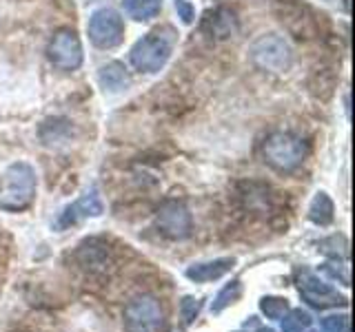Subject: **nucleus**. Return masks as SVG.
Instances as JSON below:
<instances>
[{"label":"nucleus","mask_w":355,"mask_h":332,"mask_svg":"<svg viewBox=\"0 0 355 332\" xmlns=\"http://www.w3.org/2000/svg\"><path fill=\"white\" fill-rule=\"evenodd\" d=\"M76 259L85 270H92V273L105 270L107 259H109V250L105 243H100V239H87L78 246Z\"/></svg>","instance_id":"15"},{"label":"nucleus","mask_w":355,"mask_h":332,"mask_svg":"<svg viewBox=\"0 0 355 332\" xmlns=\"http://www.w3.org/2000/svg\"><path fill=\"white\" fill-rule=\"evenodd\" d=\"M309 219L313 221L315 226H331L333 219H336V204L329 197V193L318 191L315 197L311 199L309 204Z\"/></svg>","instance_id":"16"},{"label":"nucleus","mask_w":355,"mask_h":332,"mask_svg":"<svg viewBox=\"0 0 355 332\" xmlns=\"http://www.w3.org/2000/svg\"><path fill=\"white\" fill-rule=\"evenodd\" d=\"M295 286H297L300 297H302L311 308L327 310V308H338V306L349 304V299L340 295L338 288L327 284L318 273L306 268V266L295 270Z\"/></svg>","instance_id":"6"},{"label":"nucleus","mask_w":355,"mask_h":332,"mask_svg":"<svg viewBox=\"0 0 355 332\" xmlns=\"http://www.w3.org/2000/svg\"><path fill=\"white\" fill-rule=\"evenodd\" d=\"M282 321V332H304L311 326V315L302 308H288V313L280 319Z\"/></svg>","instance_id":"21"},{"label":"nucleus","mask_w":355,"mask_h":332,"mask_svg":"<svg viewBox=\"0 0 355 332\" xmlns=\"http://www.w3.org/2000/svg\"><path fill=\"white\" fill-rule=\"evenodd\" d=\"M275 16L300 40H311L320 33V16L302 0H277Z\"/></svg>","instance_id":"7"},{"label":"nucleus","mask_w":355,"mask_h":332,"mask_svg":"<svg viewBox=\"0 0 355 332\" xmlns=\"http://www.w3.org/2000/svg\"><path fill=\"white\" fill-rule=\"evenodd\" d=\"M200 310H202V299H196L191 295L180 299V319H182L184 326L193 324V321L200 317Z\"/></svg>","instance_id":"23"},{"label":"nucleus","mask_w":355,"mask_h":332,"mask_svg":"<svg viewBox=\"0 0 355 332\" xmlns=\"http://www.w3.org/2000/svg\"><path fill=\"white\" fill-rule=\"evenodd\" d=\"M322 332H351V319L347 313L329 315L322 319Z\"/></svg>","instance_id":"24"},{"label":"nucleus","mask_w":355,"mask_h":332,"mask_svg":"<svg viewBox=\"0 0 355 332\" xmlns=\"http://www.w3.org/2000/svg\"><path fill=\"white\" fill-rule=\"evenodd\" d=\"M38 193V177L29 162L9 164L0 175V210L25 213L33 206Z\"/></svg>","instance_id":"1"},{"label":"nucleus","mask_w":355,"mask_h":332,"mask_svg":"<svg viewBox=\"0 0 355 332\" xmlns=\"http://www.w3.org/2000/svg\"><path fill=\"white\" fill-rule=\"evenodd\" d=\"M155 228H158V232L164 239L182 241L193 232L191 210L180 199H166L155 210Z\"/></svg>","instance_id":"9"},{"label":"nucleus","mask_w":355,"mask_h":332,"mask_svg":"<svg viewBox=\"0 0 355 332\" xmlns=\"http://www.w3.org/2000/svg\"><path fill=\"white\" fill-rule=\"evenodd\" d=\"M69 136H71L69 120L53 118V120H47L40 127V138L44 140V144H60L64 140H69Z\"/></svg>","instance_id":"18"},{"label":"nucleus","mask_w":355,"mask_h":332,"mask_svg":"<svg viewBox=\"0 0 355 332\" xmlns=\"http://www.w3.org/2000/svg\"><path fill=\"white\" fill-rule=\"evenodd\" d=\"M125 14L136 22H147L162 11V0H122Z\"/></svg>","instance_id":"17"},{"label":"nucleus","mask_w":355,"mask_h":332,"mask_svg":"<svg viewBox=\"0 0 355 332\" xmlns=\"http://www.w3.org/2000/svg\"><path fill=\"white\" fill-rule=\"evenodd\" d=\"M236 266V257H218L211 261H200V264H191L184 270L187 279H191L196 284H209V282H218L225 275H229Z\"/></svg>","instance_id":"13"},{"label":"nucleus","mask_w":355,"mask_h":332,"mask_svg":"<svg viewBox=\"0 0 355 332\" xmlns=\"http://www.w3.org/2000/svg\"><path fill=\"white\" fill-rule=\"evenodd\" d=\"M175 47V31L171 27H160L142 36L129 51L133 69L140 73H158L169 62Z\"/></svg>","instance_id":"3"},{"label":"nucleus","mask_w":355,"mask_h":332,"mask_svg":"<svg viewBox=\"0 0 355 332\" xmlns=\"http://www.w3.org/2000/svg\"><path fill=\"white\" fill-rule=\"evenodd\" d=\"M306 142L291 131H273L262 142L264 164L280 175H291L306 160Z\"/></svg>","instance_id":"2"},{"label":"nucleus","mask_w":355,"mask_h":332,"mask_svg":"<svg viewBox=\"0 0 355 332\" xmlns=\"http://www.w3.org/2000/svg\"><path fill=\"white\" fill-rule=\"evenodd\" d=\"M242 290H244V286H242L240 279L229 282V284L218 293V297L214 299L211 313H214V315H220L225 308H229V306H233V304H238V302H240V297H242Z\"/></svg>","instance_id":"19"},{"label":"nucleus","mask_w":355,"mask_h":332,"mask_svg":"<svg viewBox=\"0 0 355 332\" xmlns=\"http://www.w3.org/2000/svg\"><path fill=\"white\" fill-rule=\"evenodd\" d=\"M313 332H315V330H313Z\"/></svg>","instance_id":"27"},{"label":"nucleus","mask_w":355,"mask_h":332,"mask_svg":"<svg viewBox=\"0 0 355 332\" xmlns=\"http://www.w3.org/2000/svg\"><path fill=\"white\" fill-rule=\"evenodd\" d=\"M89 40L98 49H116L125 40V20L111 7H100L89 16Z\"/></svg>","instance_id":"8"},{"label":"nucleus","mask_w":355,"mask_h":332,"mask_svg":"<svg viewBox=\"0 0 355 332\" xmlns=\"http://www.w3.org/2000/svg\"><path fill=\"white\" fill-rule=\"evenodd\" d=\"M249 60L255 69L269 73H284L293 64V49L277 33H264L249 47Z\"/></svg>","instance_id":"4"},{"label":"nucleus","mask_w":355,"mask_h":332,"mask_svg":"<svg viewBox=\"0 0 355 332\" xmlns=\"http://www.w3.org/2000/svg\"><path fill=\"white\" fill-rule=\"evenodd\" d=\"M258 332H275V330H271V328H260Z\"/></svg>","instance_id":"26"},{"label":"nucleus","mask_w":355,"mask_h":332,"mask_svg":"<svg viewBox=\"0 0 355 332\" xmlns=\"http://www.w3.org/2000/svg\"><path fill=\"white\" fill-rule=\"evenodd\" d=\"M98 82L109 93H122L131 86V73L125 64L114 60L98 69Z\"/></svg>","instance_id":"14"},{"label":"nucleus","mask_w":355,"mask_h":332,"mask_svg":"<svg viewBox=\"0 0 355 332\" xmlns=\"http://www.w3.org/2000/svg\"><path fill=\"white\" fill-rule=\"evenodd\" d=\"M175 11H178V18H180L184 25H191L196 18V9L189 0H175Z\"/></svg>","instance_id":"25"},{"label":"nucleus","mask_w":355,"mask_h":332,"mask_svg":"<svg viewBox=\"0 0 355 332\" xmlns=\"http://www.w3.org/2000/svg\"><path fill=\"white\" fill-rule=\"evenodd\" d=\"M105 213V204H103V197H100L98 188H92V191L83 193L80 197L71 202L69 206L62 208V213L55 219L53 228L55 230H67L71 226H78L83 224L85 219H94V217H100Z\"/></svg>","instance_id":"11"},{"label":"nucleus","mask_w":355,"mask_h":332,"mask_svg":"<svg viewBox=\"0 0 355 332\" xmlns=\"http://www.w3.org/2000/svg\"><path fill=\"white\" fill-rule=\"evenodd\" d=\"M47 58L49 62L60 71H76L83 64V42L80 36L71 27H62L51 36L49 47H47Z\"/></svg>","instance_id":"10"},{"label":"nucleus","mask_w":355,"mask_h":332,"mask_svg":"<svg viewBox=\"0 0 355 332\" xmlns=\"http://www.w3.org/2000/svg\"><path fill=\"white\" fill-rule=\"evenodd\" d=\"M238 16L236 11L229 9V7H216L205 14L202 20V31L207 33L209 38L214 40H229L238 33Z\"/></svg>","instance_id":"12"},{"label":"nucleus","mask_w":355,"mask_h":332,"mask_svg":"<svg viewBox=\"0 0 355 332\" xmlns=\"http://www.w3.org/2000/svg\"><path fill=\"white\" fill-rule=\"evenodd\" d=\"M260 313L266 319H271V321H280L288 313V299L286 297H275V295L262 297L260 299Z\"/></svg>","instance_id":"20"},{"label":"nucleus","mask_w":355,"mask_h":332,"mask_svg":"<svg viewBox=\"0 0 355 332\" xmlns=\"http://www.w3.org/2000/svg\"><path fill=\"white\" fill-rule=\"evenodd\" d=\"M322 273L329 275L333 282H338L342 286H351V273H349V264L347 259H338V257H333L331 261H324L322 264Z\"/></svg>","instance_id":"22"},{"label":"nucleus","mask_w":355,"mask_h":332,"mask_svg":"<svg viewBox=\"0 0 355 332\" xmlns=\"http://www.w3.org/2000/svg\"><path fill=\"white\" fill-rule=\"evenodd\" d=\"M164 310L153 295H138L125 306L122 326L125 332H162L164 330Z\"/></svg>","instance_id":"5"}]
</instances>
